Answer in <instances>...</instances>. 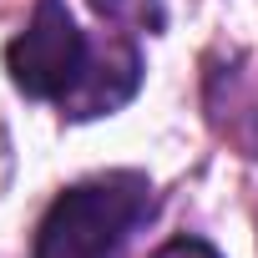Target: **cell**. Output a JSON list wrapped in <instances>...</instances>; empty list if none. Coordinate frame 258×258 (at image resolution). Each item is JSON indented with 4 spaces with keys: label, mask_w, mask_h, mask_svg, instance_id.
<instances>
[{
    "label": "cell",
    "mask_w": 258,
    "mask_h": 258,
    "mask_svg": "<svg viewBox=\"0 0 258 258\" xmlns=\"http://www.w3.org/2000/svg\"><path fill=\"white\" fill-rule=\"evenodd\" d=\"M147 213H152V182L142 172L86 177L46 208L36 228V258H116Z\"/></svg>",
    "instance_id": "6da1fadb"
},
{
    "label": "cell",
    "mask_w": 258,
    "mask_h": 258,
    "mask_svg": "<svg viewBox=\"0 0 258 258\" xmlns=\"http://www.w3.org/2000/svg\"><path fill=\"white\" fill-rule=\"evenodd\" d=\"M86 56H91V41L71 21L66 0H36L26 31L6 46V71H11L16 91H26L36 101H61L81 81Z\"/></svg>",
    "instance_id": "7a4b0ae2"
},
{
    "label": "cell",
    "mask_w": 258,
    "mask_h": 258,
    "mask_svg": "<svg viewBox=\"0 0 258 258\" xmlns=\"http://www.w3.org/2000/svg\"><path fill=\"white\" fill-rule=\"evenodd\" d=\"M137 86H142V51L126 41V31H111V36L91 41L81 81L56 106L66 121H96V116H111L116 106H126L137 96Z\"/></svg>",
    "instance_id": "3957f363"
},
{
    "label": "cell",
    "mask_w": 258,
    "mask_h": 258,
    "mask_svg": "<svg viewBox=\"0 0 258 258\" xmlns=\"http://www.w3.org/2000/svg\"><path fill=\"white\" fill-rule=\"evenodd\" d=\"M86 6L116 26V31H132V36H157L167 26V11H162V0H86Z\"/></svg>",
    "instance_id": "277c9868"
},
{
    "label": "cell",
    "mask_w": 258,
    "mask_h": 258,
    "mask_svg": "<svg viewBox=\"0 0 258 258\" xmlns=\"http://www.w3.org/2000/svg\"><path fill=\"white\" fill-rule=\"evenodd\" d=\"M152 258H223L208 238H172V243H162Z\"/></svg>",
    "instance_id": "5b68a950"
}]
</instances>
